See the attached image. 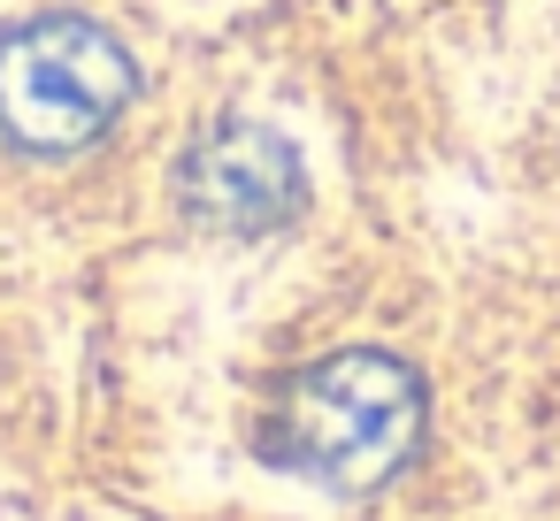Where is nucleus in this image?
I'll use <instances>...</instances> for the list:
<instances>
[{
    "label": "nucleus",
    "instance_id": "f257e3e1",
    "mask_svg": "<svg viewBox=\"0 0 560 521\" xmlns=\"http://www.w3.org/2000/svg\"><path fill=\"white\" fill-rule=\"evenodd\" d=\"M422 437V376L399 353L353 345L315 360L261 422V460L330 490H376Z\"/></svg>",
    "mask_w": 560,
    "mask_h": 521
},
{
    "label": "nucleus",
    "instance_id": "f03ea898",
    "mask_svg": "<svg viewBox=\"0 0 560 521\" xmlns=\"http://www.w3.org/2000/svg\"><path fill=\"white\" fill-rule=\"evenodd\" d=\"M131 108V55L93 16H32L0 32V131L32 154H78Z\"/></svg>",
    "mask_w": 560,
    "mask_h": 521
},
{
    "label": "nucleus",
    "instance_id": "7ed1b4c3",
    "mask_svg": "<svg viewBox=\"0 0 560 521\" xmlns=\"http://www.w3.org/2000/svg\"><path fill=\"white\" fill-rule=\"evenodd\" d=\"M177 200L200 230H223V238H269L284 230L300 208H307V177H300V154L284 131L269 123H208L185 162H177Z\"/></svg>",
    "mask_w": 560,
    "mask_h": 521
}]
</instances>
